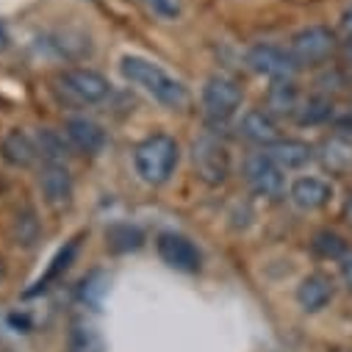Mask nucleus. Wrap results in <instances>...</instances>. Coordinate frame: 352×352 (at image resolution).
<instances>
[{"label":"nucleus","mask_w":352,"mask_h":352,"mask_svg":"<svg viewBox=\"0 0 352 352\" xmlns=\"http://www.w3.org/2000/svg\"><path fill=\"white\" fill-rule=\"evenodd\" d=\"M120 72L128 83L139 86L144 95H150L155 103H161L164 109H172V111H181L192 103V95L186 86L169 75L161 64L144 58V56H122L120 61Z\"/></svg>","instance_id":"obj_1"},{"label":"nucleus","mask_w":352,"mask_h":352,"mask_svg":"<svg viewBox=\"0 0 352 352\" xmlns=\"http://www.w3.org/2000/svg\"><path fill=\"white\" fill-rule=\"evenodd\" d=\"M181 161V144L169 133H150L133 147L136 175L147 186H164Z\"/></svg>","instance_id":"obj_2"},{"label":"nucleus","mask_w":352,"mask_h":352,"mask_svg":"<svg viewBox=\"0 0 352 352\" xmlns=\"http://www.w3.org/2000/svg\"><path fill=\"white\" fill-rule=\"evenodd\" d=\"M192 164H195L197 178L211 189H217L228 181L230 166H233L228 144L214 133H203L192 142Z\"/></svg>","instance_id":"obj_3"},{"label":"nucleus","mask_w":352,"mask_h":352,"mask_svg":"<svg viewBox=\"0 0 352 352\" xmlns=\"http://www.w3.org/2000/svg\"><path fill=\"white\" fill-rule=\"evenodd\" d=\"M338 47V36L333 28L327 25H308L302 31H297L289 42V53L297 61V67H322L333 58Z\"/></svg>","instance_id":"obj_4"},{"label":"nucleus","mask_w":352,"mask_h":352,"mask_svg":"<svg viewBox=\"0 0 352 352\" xmlns=\"http://www.w3.org/2000/svg\"><path fill=\"white\" fill-rule=\"evenodd\" d=\"M200 100H203V109H206L208 120L225 122V120H230V117L241 109V103H244V89H241V83H239L236 78L217 72V75H211V78L206 80Z\"/></svg>","instance_id":"obj_5"},{"label":"nucleus","mask_w":352,"mask_h":352,"mask_svg":"<svg viewBox=\"0 0 352 352\" xmlns=\"http://www.w3.org/2000/svg\"><path fill=\"white\" fill-rule=\"evenodd\" d=\"M244 181L258 197L267 200L286 197V169H280L270 153H252L244 161Z\"/></svg>","instance_id":"obj_6"},{"label":"nucleus","mask_w":352,"mask_h":352,"mask_svg":"<svg viewBox=\"0 0 352 352\" xmlns=\"http://www.w3.org/2000/svg\"><path fill=\"white\" fill-rule=\"evenodd\" d=\"M155 250H158V258L166 263L169 270H175V272L195 275V272L203 270V252H200V247L189 236H184V233H175V230L158 233Z\"/></svg>","instance_id":"obj_7"},{"label":"nucleus","mask_w":352,"mask_h":352,"mask_svg":"<svg viewBox=\"0 0 352 352\" xmlns=\"http://www.w3.org/2000/svg\"><path fill=\"white\" fill-rule=\"evenodd\" d=\"M247 67L270 80H294L300 69L286 47L270 45V42H258L247 50Z\"/></svg>","instance_id":"obj_8"},{"label":"nucleus","mask_w":352,"mask_h":352,"mask_svg":"<svg viewBox=\"0 0 352 352\" xmlns=\"http://www.w3.org/2000/svg\"><path fill=\"white\" fill-rule=\"evenodd\" d=\"M58 83L61 89L75 98L78 103H86V106H95V103H103L109 95H111V83L106 75L95 72V69H86V67H69L58 75Z\"/></svg>","instance_id":"obj_9"},{"label":"nucleus","mask_w":352,"mask_h":352,"mask_svg":"<svg viewBox=\"0 0 352 352\" xmlns=\"http://www.w3.org/2000/svg\"><path fill=\"white\" fill-rule=\"evenodd\" d=\"M39 192H42V200L53 211L69 208L75 184H72V175H69L67 164H50V161L42 164V169H39Z\"/></svg>","instance_id":"obj_10"},{"label":"nucleus","mask_w":352,"mask_h":352,"mask_svg":"<svg viewBox=\"0 0 352 352\" xmlns=\"http://www.w3.org/2000/svg\"><path fill=\"white\" fill-rule=\"evenodd\" d=\"M316 161L322 164L324 172L336 175V178L352 175V136H346V133L324 136L316 147Z\"/></svg>","instance_id":"obj_11"},{"label":"nucleus","mask_w":352,"mask_h":352,"mask_svg":"<svg viewBox=\"0 0 352 352\" xmlns=\"http://www.w3.org/2000/svg\"><path fill=\"white\" fill-rule=\"evenodd\" d=\"M64 136H67V142H69L78 153H86V155L103 153V147H106V142H109L103 125L95 122V120H89V117H69V120L64 122Z\"/></svg>","instance_id":"obj_12"},{"label":"nucleus","mask_w":352,"mask_h":352,"mask_svg":"<svg viewBox=\"0 0 352 352\" xmlns=\"http://www.w3.org/2000/svg\"><path fill=\"white\" fill-rule=\"evenodd\" d=\"M289 200L297 211H305V214L322 211L333 200V186L324 178H311V175H305V178H297L289 186Z\"/></svg>","instance_id":"obj_13"},{"label":"nucleus","mask_w":352,"mask_h":352,"mask_svg":"<svg viewBox=\"0 0 352 352\" xmlns=\"http://www.w3.org/2000/svg\"><path fill=\"white\" fill-rule=\"evenodd\" d=\"M239 133L247 142L258 144V147H272L275 142L283 139L278 120L267 109H250V111H244L241 120H239Z\"/></svg>","instance_id":"obj_14"},{"label":"nucleus","mask_w":352,"mask_h":352,"mask_svg":"<svg viewBox=\"0 0 352 352\" xmlns=\"http://www.w3.org/2000/svg\"><path fill=\"white\" fill-rule=\"evenodd\" d=\"M336 297V283L330 275L324 272H311L300 280L297 286V305L305 311V314H319L324 311Z\"/></svg>","instance_id":"obj_15"},{"label":"nucleus","mask_w":352,"mask_h":352,"mask_svg":"<svg viewBox=\"0 0 352 352\" xmlns=\"http://www.w3.org/2000/svg\"><path fill=\"white\" fill-rule=\"evenodd\" d=\"M0 155H3L6 164L17 166V169H28L39 161V150H36V139H31L25 131L14 128L3 136L0 142Z\"/></svg>","instance_id":"obj_16"},{"label":"nucleus","mask_w":352,"mask_h":352,"mask_svg":"<svg viewBox=\"0 0 352 352\" xmlns=\"http://www.w3.org/2000/svg\"><path fill=\"white\" fill-rule=\"evenodd\" d=\"M267 153L278 161V166L280 169H302V166H308L314 158H316V150L308 144V142H302V139H280V142H275L272 147H267Z\"/></svg>","instance_id":"obj_17"},{"label":"nucleus","mask_w":352,"mask_h":352,"mask_svg":"<svg viewBox=\"0 0 352 352\" xmlns=\"http://www.w3.org/2000/svg\"><path fill=\"white\" fill-rule=\"evenodd\" d=\"M78 247H80V241L78 239H72V241H67L56 255H53V261H50V267L45 270V275L25 292V297H36V294H42V292H47L69 267H72V261H75V255H78Z\"/></svg>","instance_id":"obj_18"},{"label":"nucleus","mask_w":352,"mask_h":352,"mask_svg":"<svg viewBox=\"0 0 352 352\" xmlns=\"http://www.w3.org/2000/svg\"><path fill=\"white\" fill-rule=\"evenodd\" d=\"M300 109V92L294 80H272L270 95H267V111L272 117H294Z\"/></svg>","instance_id":"obj_19"},{"label":"nucleus","mask_w":352,"mask_h":352,"mask_svg":"<svg viewBox=\"0 0 352 352\" xmlns=\"http://www.w3.org/2000/svg\"><path fill=\"white\" fill-rule=\"evenodd\" d=\"M67 344H69V352H106V341L100 330L86 322H72Z\"/></svg>","instance_id":"obj_20"},{"label":"nucleus","mask_w":352,"mask_h":352,"mask_svg":"<svg viewBox=\"0 0 352 352\" xmlns=\"http://www.w3.org/2000/svg\"><path fill=\"white\" fill-rule=\"evenodd\" d=\"M69 147H72V144L67 142V136H61V133H56V131H50V128L39 131V136H36V150H39L42 164H45V161H50V164H67Z\"/></svg>","instance_id":"obj_21"},{"label":"nucleus","mask_w":352,"mask_h":352,"mask_svg":"<svg viewBox=\"0 0 352 352\" xmlns=\"http://www.w3.org/2000/svg\"><path fill=\"white\" fill-rule=\"evenodd\" d=\"M78 294H80V300L89 305V308H100L103 305V297L109 294V278H106V272H100V270L89 272V275L80 280Z\"/></svg>","instance_id":"obj_22"},{"label":"nucleus","mask_w":352,"mask_h":352,"mask_svg":"<svg viewBox=\"0 0 352 352\" xmlns=\"http://www.w3.org/2000/svg\"><path fill=\"white\" fill-rule=\"evenodd\" d=\"M297 122L300 125H319L327 122L333 117V100L330 98H308L305 103H300L297 109Z\"/></svg>","instance_id":"obj_23"},{"label":"nucleus","mask_w":352,"mask_h":352,"mask_svg":"<svg viewBox=\"0 0 352 352\" xmlns=\"http://www.w3.org/2000/svg\"><path fill=\"white\" fill-rule=\"evenodd\" d=\"M106 241L114 252H128V250H139L144 244V236L133 225H114L106 230Z\"/></svg>","instance_id":"obj_24"},{"label":"nucleus","mask_w":352,"mask_h":352,"mask_svg":"<svg viewBox=\"0 0 352 352\" xmlns=\"http://www.w3.org/2000/svg\"><path fill=\"white\" fill-rule=\"evenodd\" d=\"M314 250H316V255L333 258V261H341V258L349 252L346 241H344L338 233H333V230H319V233L314 236Z\"/></svg>","instance_id":"obj_25"},{"label":"nucleus","mask_w":352,"mask_h":352,"mask_svg":"<svg viewBox=\"0 0 352 352\" xmlns=\"http://www.w3.org/2000/svg\"><path fill=\"white\" fill-rule=\"evenodd\" d=\"M12 236H14V241H17V244H23V247L34 244V241H36V236H39V219H36V214H34V211L20 214V217L14 219Z\"/></svg>","instance_id":"obj_26"},{"label":"nucleus","mask_w":352,"mask_h":352,"mask_svg":"<svg viewBox=\"0 0 352 352\" xmlns=\"http://www.w3.org/2000/svg\"><path fill=\"white\" fill-rule=\"evenodd\" d=\"M341 280H344L346 292H352V252H346L341 258Z\"/></svg>","instance_id":"obj_27"},{"label":"nucleus","mask_w":352,"mask_h":352,"mask_svg":"<svg viewBox=\"0 0 352 352\" xmlns=\"http://www.w3.org/2000/svg\"><path fill=\"white\" fill-rule=\"evenodd\" d=\"M338 28H341V34H344L346 39H352V6L344 9V14H341V20H338Z\"/></svg>","instance_id":"obj_28"},{"label":"nucleus","mask_w":352,"mask_h":352,"mask_svg":"<svg viewBox=\"0 0 352 352\" xmlns=\"http://www.w3.org/2000/svg\"><path fill=\"white\" fill-rule=\"evenodd\" d=\"M341 217H344V222L352 228V192H349V197L344 200V208H341Z\"/></svg>","instance_id":"obj_29"},{"label":"nucleus","mask_w":352,"mask_h":352,"mask_svg":"<svg viewBox=\"0 0 352 352\" xmlns=\"http://www.w3.org/2000/svg\"><path fill=\"white\" fill-rule=\"evenodd\" d=\"M9 45H12V36H9L6 25L0 23V53H6V50H9Z\"/></svg>","instance_id":"obj_30"},{"label":"nucleus","mask_w":352,"mask_h":352,"mask_svg":"<svg viewBox=\"0 0 352 352\" xmlns=\"http://www.w3.org/2000/svg\"><path fill=\"white\" fill-rule=\"evenodd\" d=\"M344 53H346V61L352 64V39H346V50Z\"/></svg>","instance_id":"obj_31"}]
</instances>
